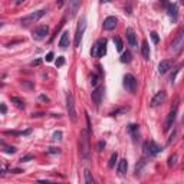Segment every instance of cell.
I'll use <instances>...</instances> for the list:
<instances>
[{"instance_id":"cell-33","label":"cell","mask_w":184,"mask_h":184,"mask_svg":"<svg viewBox=\"0 0 184 184\" xmlns=\"http://www.w3.org/2000/svg\"><path fill=\"white\" fill-rule=\"evenodd\" d=\"M63 63H65V58H63V56H59L58 58V60H56V66H62V65H63Z\"/></svg>"},{"instance_id":"cell-40","label":"cell","mask_w":184,"mask_h":184,"mask_svg":"<svg viewBox=\"0 0 184 184\" xmlns=\"http://www.w3.org/2000/svg\"><path fill=\"white\" fill-rule=\"evenodd\" d=\"M65 1H66V0H58V1H56V4H58V7H62V6L65 4Z\"/></svg>"},{"instance_id":"cell-14","label":"cell","mask_w":184,"mask_h":184,"mask_svg":"<svg viewBox=\"0 0 184 184\" xmlns=\"http://www.w3.org/2000/svg\"><path fill=\"white\" fill-rule=\"evenodd\" d=\"M104 30H114L117 26V17L115 16H108L105 20H104Z\"/></svg>"},{"instance_id":"cell-23","label":"cell","mask_w":184,"mask_h":184,"mask_svg":"<svg viewBox=\"0 0 184 184\" xmlns=\"http://www.w3.org/2000/svg\"><path fill=\"white\" fill-rule=\"evenodd\" d=\"M83 176H85V183L94 184V177H92V174H91L89 170H85V171H83Z\"/></svg>"},{"instance_id":"cell-32","label":"cell","mask_w":184,"mask_h":184,"mask_svg":"<svg viewBox=\"0 0 184 184\" xmlns=\"http://www.w3.org/2000/svg\"><path fill=\"white\" fill-rule=\"evenodd\" d=\"M4 153H7V154H15L16 148L15 147H9V145H4Z\"/></svg>"},{"instance_id":"cell-42","label":"cell","mask_w":184,"mask_h":184,"mask_svg":"<svg viewBox=\"0 0 184 184\" xmlns=\"http://www.w3.org/2000/svg\"><path fill=\"white\" fill-rule=\"evenodd\" d=\"M160 1H161L162 6H167V4H168V0H160Z\"/></svg>"},{"instance_id":"cell-7","label":"cell","mask_w":184,"mask_h":184,"mask_svg":"<svg viewBox=\"0 0 184 184\" xmlns=\"http://www.w3.org/2000/svg\"><path fill=\"white\" fill-rule=\"evenodd\" d=\"M183 46H184V30H180L178 35H177V37L173 40L170 51L173 52V53H178V52L183 49Z\"/></svg>"},{"instance_id":"cell-31","label":"cell","mask_w":184,"mask_h":184,"mask_svg":"<svg viewBox=\"0 0 184 184\" xmlns=\"http://www.w3.org/2000/svg\"><path fill=\"white\" fill-rule=\"evenodd\" d=\"M89 78H91V85H92V86H96V83H98V76H96L95 74H91Z\"/></svg>"},{"instance_id":"cell-9","label":"cell","mask_w":184,"mask_h":184,"mask_svg":"<svg viewBox=\"0 0 184 184\" xmlns=\"http://www.w3.org/2000/svg\"><path fill=\"white\" fill-rule=\"evenodd\" d=\"M161 145H158V144H155L154 141H150V142H145L144 144V153L148 154L150 157H154L157 155L158 153H161Z\"/></svg>"},{"instance_id":"cell-3","label":"cell","mask_w":184,"mask_h":184,"mask_svg":"<svg viewBox=\"0 0 184 184\" xmlns=\"http://www.w3.org/2000/svg\"><path fill=\"white\" fill-rule=\"evenodd\" d=\"M45 13H46V10H36V12H32L30 15L22 17L20 23H22V26H29V25H32V23H36L40 17H43Z\"/></svg>"},{"instance_id":"cell-25","label":"cell","mask_w":184,"mask_h":184,"mask_svg":"<svg viewBox=\"0 0 184 184\" xmlns=\"http://www.w3.org/2000/svg\"><path fill=\"white\" fill-rule=\"evenodd\" d=\"M121 62L122 63H128V62H131V53L127 51L122 53V56H121Z\"/></svg>"},{"instance_id":"cell-47","label":"cell","mask_w":184,"mask_h":184,"mask_svg":"<svg viewBox=\"0 0 184 184\" xmlns=\"http://www.w3.org/2000/svg\"><path fill=\"white\" fill-rule=\"evenodd\" d=\"M0 144H1V145H3V144H4V142H3V141H1V140H0Z\"/></svg>"},{"instance_id":"cell-35","label":"cell","mask_w":184,"mask_h":184,"mask_svg":"<svg viewBox=\"0 0 184 184\" xmlns=\"http://www.w3.org/2000/svg\"><path fill=\"white\" fill-rule=\"evenodd\" d=\"M104 147H105V142H104V141H99V142H98V145H96V151H99V153H101Z\"/></svg>"},{"instance_id":"cell-28","label":"cell","mask_w":184,"mask_h":184,"mask_svg":"<svg viewBox=\"0 0 184 184\" xmlns=\"http://www.w3.org/2000/svg\"><path fill=\"white\" fill-rule=\"evenodd\" d=\"M176 162H177V154H173L168 158V167H174Z\"/></svg>"},{"instance_id":"cell-16","label":"cell","mask_w":184,"mask_h":184,"mask_svg":"<svg viewBox=\"0 0 184 184\" xmlns=\"http://www.w3.org/2000/svg\"><path fill=\"white\" fill-rule=\"evenodd\" d=\"M171 66H173V62L170 59H164V60H161L158 63V72L160 74H165V72H168L171 69Z\"/></svg>"},{"instance_id":"cell-24","label":"cell","mask_w":184,"mask_h":184,"mask_svg":"<svg viewBox=\"0 0 184 184\" xmlns=\"http://www.w3.org/2000/svg\"><path fill=\"white\" fill-rule=\"evenodd\" d=\"M10 101H12V102H15L17 108H20V110L25 108V104H23V101L20 99V98H17V96H12V98H10Z\"/></svg>"},{"instance_id":"cell-15","label":"cell","mask_w":184,"mask_h":184,"mask_svg":"<svg viewBox=\"0 0 184 184\" xmlns=\"http://www.w3.org/2000/svg\"><path fill=\"white\" fill-rule=\"evenodd\" d=\"M176 115H177V108L171 111L167 117V121H165V127H164V131H168L171 127L174 125V121H176Z\"/></svg>"},{"instance_id":"cell-6","label":"cell","mask_w":184,"mask_h":184,"mask_svg":"<svg viewBox=\"0 0 184 184\" xmlns=\"http://www.w3.org/2000/svg\"><path fill=\"white\" fill-rule=\"evenodd\" d=\"M122 85H124V88H125L128 92H131V94H135L138 82H137V78H135L134 75L127 74L125 76H124V82H122Z\"/></svg>"},{"instance_id":"cell-19","label":"cell","mask_w":184,"mask_h":184,"mask_svg":"<svg viewBox=\"0 0 184 184\" xmlns=\"http://www.w3.org/2000/svg\"><path fill=\"white\" fill-rule=\"evenodd\" d=\"M127 170H128V161H127V158L119 160V162H118V173L119 174H125Z\"/></svg>"},{"instance_id":"cell-4","label":"cell","mask_w":184,"mask_h":184,"mask_svg":"<svg viewBox=\"0 0 184 184\" xmlns=\"http://www.w3.org/2000/svg\"><path fill=\"white\" fill-rule=\"evenodd\" d=\"M85 29H86V17H85V16H82L81 20H79V23H78V28H76V33H75V40H74L75 48H79Z\"/></svg>"},{"instance_id":"cell-2","label":"cell","mask_w":184,"mask_h":184,"mask_svg":"<svg viewBox=\"0 0 184 184\" xmlns=\"http://www.w3.org/2000/svg\"><path fill=\"white\" fill-rule=\"evenodd\" d=\"M107 53V39H98L95 42V45L91 49V56L92 58H102L104 55Z\"/></svg>"},{"instance_id":"cell-10","label":"cell","mask_w":184,"mask_h":184,"mask_svg":"<svg viewBox=\"0 0 184 184\" xmlns=\"http://www.w3.org/2000/svg\"><path fill=\"white\" fill-rule=\"evenodd\" d=\"M81 1H82V0H69V1H68V3H69V6H68V15H66V17L72 19V17L76 15L78 9L81 7Z\"/></svg>"},{"instance_id":"cell-30","label":"cell","mask_w":184,"mask_h":184,"mask_svg":"<svg viewBox=\"0 0 184 184\" xmlns=\"http://www.w3.org/2000/svg\"><path fill=\"white\" fill-rule=\"evenodd\" d=\"M52 140H53V141L62 140V131H55V133H53V135H52Z\"/></svg>"},{"instance_id":"cell-44","label":"cell","mask_w":184,"mask_h":184,"mask_svg":"<svg viewBox=\"0 0 184 184\" xmlns=\"http://www.w3.org/2000/svg\"><path fill=\"white\" fill-rule=\"evenodd\" d=\"M178 71H180V69H176V74L178 72ZM174 79H176V75H171V82L174 81Z\"/></svg>"},{"instance_id":"cell-22","label":"cell","mask_w":184,"mask_h":184,"mask_svg":"<svg viewBox=\"0 0 184 184\" xmlns=\"http://www.w3.org/2000/svg\"><path fill=\"white\" fill-rule=\"evenodd\" d=\"M128 133L131 134L134 138H137V137H138V125H135V124H131V125L128 127Z\"/></svg>"},{"instance_id":"cell-37","label":"cell","mask_w":184,"mask_h":184,"mask_svg":"<svg viewBox=\"0 0 184 184\" xmlns=\"http://www.w3.org/2000/svg\"><path fill=\"white\" fill-rule=\"evenodd\" d=\"M0 112H1V114H6V112H7V107H6L4 104H0Z\"/></svg>"},{"instance_id":"cell-8","label":"cell","mask_w":184,"mask_h":184,"mask_svg":"<svg viewBox=\"0 0 184 184\" xmlns=\"http://www.w3.org/2000/svg\"><path fill=\"white\" fill-rule=\"evenodd\" d=\"M48 35H49V26L48 25H40L32 32V37L35 40H43Z\"/></svg>"},{"instance_id":"cell-43","label":"cell","mask_w":184,"mask_h":184,"mask_svg":"<svg viewBox=\"0 0 184 184\" xmlns=\"http://www.w3.org/2000/svg\"><path fill=\"white\" fill-rule=\"evenodd\" d=\"M39 63H40V60H39V59H37V60H33V62H32V65H33V66H35V65H39Z\"/></svg>"},{"instance_id":"cell-45","label":"cell","mask_w":184,"mask_h":184,"mask_svg":"<svg viewBox=\"0 0 184 184\" xmlns=\"http://www.w3.org/2000/svg\"><path fill=\"white\" fill-rule=\"evenodd\" d=\"M23 1H25V0H16V4H17V6H19V4H22Z\"/></svg>"},{"instance_id":"cell-11","label":"cell","mask_w":184,"mask_h":184,"mask_svg":"<svg viewBox=\"0 0 184 184\" xmlns=\"http://www.w3.org/2000/svg\"><path fill=\"white\" fill-rule=\"evenodd\" d=\"M104 92H105V88L104 86H98V88L94 89L92 92V101L95 104V107H99L101 105V101H102V96H104Z\"/></svg>"},{"instance_id":"cell-17","label":"cell","mask_w":184,"mask_h":184,"mask_svg":"<svg viewBox=\"0 0 184 184\" xmlns=\"http://www.w3.org/2000/svg\"><path fill=\"white\" fill-rule=\"evenodd\" d=\"M168 16L176 22L177 20V16H178V7H177L176 3H173V4H168Z\"/></svg>"},{"instance_id":"cell-38","label":"cell","mask_w":184,"mask_h":184,"mask_svg":"<svg viewBox=\"0 0 184 184\" xmlns=\"http://www.w3.org/2000/svg\"><path fill=\"white\" fill-rule=\"evenodd\" d=\"M52 60H53V52H49L46 55V62H52Z\"/></svg>"},{"instance_id":"cell-21","label":"cell","mask_w":184,"mask_h":184,"mask_svg":"<svg viewBox=\"0 0 184 184\" xmlns=\"http://www.w3.org/2000/svg\"><path fill=\"white\" fill-rule=\"evenodd\" d=\"M114 45H115V48H117L118 52L122 51V48H124V43H122V39L119 36H115L114 37Z\"/></svg>"},{"instance_id":"cell-1","label":"cell","mask_w":184,"mask_h":184,"mask_svg":"<svg viewBox=\"0 0 184 184\" xmlns=\"http://www.w3.org/2000/svg\"><path fill=\"white\" fill-rule=\"evenodd\" d=\"M89 131L88 130H82L81 135H79V154H81L82 160H88L89 153H91V147H89Z\"/></svg>"},{"instance_id":"cell-26","label":"cell","mask_w":184,"mask_h":184,"mask_svg":"<svg viewBox=\"0 0 184 184\" xmlns=\"http://www.w3.org/2000/svg\"><path fill=\"white\" fill-rule=\"evenodd\" d=\"M118 160V154L117 153H114V154L111 155V158H110V162H108V167L110 168H114V165H115V161Z\"/></svg>"},{"instance_id":"cell-39","label":"cell","mask_w":184,"mask_h":184,"mask_svg":"<svg viewBox=\"0 0 184 184\" xmlns=\"http://www.w3.org/2000/svg\"><path fill=\"white\" fill-rule=\"evenodd\" d=\"M39 99H40V101H43V102H48V101H49V98H48L46 95H40L39 96Z\"/></svg>"},{"instance_id":"cell-18","label":"cell","mask_w":184,"mask_h":184,"mask_svg":"<svg viewBox=\"0 0 184 184\" xmlns=\"http://www.w3.org/2000/svg\"><path fill=\"white\" fill-rule=\"evenodd\" d=\"M59 46L63 48V49L69 46V32H63L62 33V36L59 39Z\"/></svg>"},{"instance_id":"cell-5","label":"cell","mask_w":184,"mask_h":184,"mask_svg":"<svg viewBox=\"0 0 184 184\" xmlns=\"http://www.w3.org/2000/svg\"><path fill=\"white\" fill-rule=\"evenodd\" d=\"M66 110H68V115L71 118L72 122H76L78 121V117H76V110H75V101H74V95L71 92H68L66 95Z\"/></svg>"},{"instance_id":"cell-12","label":"cell","mask_w":184,"mask_h":184,"mask_svg":"<svg viewBox=\"0 0 184 184\" xmlns=\"http://www.w3.org/2000/svg\"><path fill=\"white\" fill-rule=\"evenodd\" d=\"M167 99V94H165V91H160V92H157V95L151 99V107L153 108H155V107H158V105H161L164 101Z\"/></svg>"},{"instance_id":"cell-46","label":"cell","mask_w":184,"mask_h":184,"mask_svg":"<svg viewBox=\"0 0 184 184\" xmlns=\"http://www.w3.org/2000/svg\"><path fill=\"white\" fill-rule=\"evenodd\" d=\"M111 0H101V3H110Z\"/></svg>"},{"instance_id":"cell-29","label":"cell","mask_w":184,"mask_h":184,"mask_svg":"<svg viewBox=\"0 0 184 184\" xmlns=\"http://www.w3.org/2000/svg\"><path fill=\"white\" fill-rule=\"evenodd\" d=\"M128 111V107H124V108H119V110L114 111V112H111L110 115H112V117H115V115H118V114H122V112H127Z\"/></svg>"},{"instance_id":"cell-13","label":"cell","mask_w":184,"mask_h":184,"mask_svg":"<svg viewBox=\"0 0 184 184\" xmlns=\"http://www.w3.org/2000/svg\"><path fill=\"white\" fill-rule=\"evenodd\" d=\"M125 35H127V40H128L130 46L131 48H137V35H135L133 28H127Z\"/></svg>"},{"instance_id":"cell-27","label":"cell","mask_w":184,"mask_h":184,"mask_svg":"<svg viewBox=\"0 0 184 184\" xmlns=\"http://www.w3.org/2000/svg\"><path fill=\"white\" fill-rule=\"evenodd\" d=\"M144 165H145V161H144V160H141L140 164H137V165H135V174H137V176H138V174H141V170H142V167H144Z\"/></svg>"},{"instance_id":"cell-41","label":"cell","mask_w":184,"mask_h":184,"mask_svg":"<svg viewBox=\"0 0 184 184\" xmlns=\"http://www.w3.org/2000/svg\"><path fill=\"white\" fill-rule=\"evenodd\" d=\"M49 153L51 154H56V153H59V148H49Z\"/></svg>"},{"instance_id":"cell-34","label":"cell","mask_w":184,"mask_h":184,"mask_svg":"<svg viewBox=\"0 0 184 184\" xmlns=\"http://www.w3.org/2000/svg\"><path fill=\"white\" fill-rule=\"evenodd\" d=\"M151 39H153L154 43H158V40H160V37H158V35L155 32H151Z\"/></svg>"},{"instance_id":"cell-36","label":"cell","mask_w":184,"mask_h":184,"mask_svg":"<svg viewBox=\"0 0 184 184\" xmlns=\"http://www.w3.org/2000/svg\"><path fill=\"white\" fill-rule=\"evenodd\" d=\"M30 160H33V155H32V154L25 155V157H22V158H20V161H30Z\"/></svg>"},{"instance_id":"cell-20","label":"cell","mask_w":184,"mask_h":184,"mask_svg":"<svg viewBox=\"0 0 184 184\" xmlns=\"http://www.w3.org/2000/svg\"><path fill=\"white\" fill-rule=\"evenodd\" d=\"M141 53L144 59H150V46H148L147 40H142V46H141Z\"/></svg>"}]
</instances>
